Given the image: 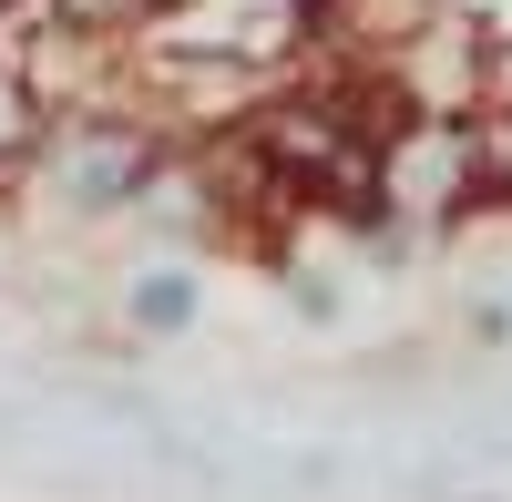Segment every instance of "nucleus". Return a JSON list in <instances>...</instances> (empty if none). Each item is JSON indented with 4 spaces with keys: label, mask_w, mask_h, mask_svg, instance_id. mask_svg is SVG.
I'll use <instances>...</instances> for the list:
<instances>
[{
    "label": "nucleus",
    "mask_w": 512,
    "mask_h": 502,
    "mask_svg": "<svg viewBox=\"0 0 512 502\" xmlns=\"http://www.w3.org/2000/svg\"><path fill=\"white\" fill-rule=\"evenodd\" d=\"M369 185L390 216H410L420 236H451V216L482 195V144H472V113H441V103H410V123H390L369 154Z\"/></svg>",
    "instance_id": "nucleus-2"
},
{
    "label": "nucleus",
    "mask_w": 512,
    "mask_h": 502,
    "mask_svg": "<svg viewBox=\"0 0 512 502\" xmlns=\"http://www.w3.org/2000/svg\"><path fill=\"white\" fill-rule=\"evenodd\" d=\"M277 298H287L297 328H338V318H349V277L318 267V257H277Z\"/></svg>",
    "instance_id": "nucleus-5"
},
{
    "label": "nucleus",
    "mask_w": 512,
    "mask_h": 502,
    "mask_svg": "<svg viewBox=\"0 0 512 502\" xmlns=\"http://www.w3.org/2000/svg\"><path fill=\"white\" fill-rule=\"evenodd\" d=\"M461 328H472V349H512V298H502V287H492V298H472V318H461Z\"/></svg>",
    "instance_id": "nucleus-6"
},
{
    "label": "nucleus",
    "mask_w": 512,
    "mask_h": 502,
    "mask_svg": "<svg viewBox=\"0 0 512 502\" xmlns=\"http://www.w3.org/2000/svg\"><path fill=\"white\" fill-rule=\"evenodd\" d=\"M41 82L21 72V41L0 31V175H21V154H31V134H41Z\"/></svg>",
    "instance_id": "nucleus-4"
},
{
    "label": "nucleus",
    "mask_w": 512,
    "mask_h": 502,
    "mask_svg": "<svg viewBox=\"0 0 512 502\" xmlns=\"http://www.w3.org/2000/svg\"><path fill=\"white\" fill-rule=\"evenodd\" d=\"M205 308H216V287H205V257L195 246H154V257H134L113 277V318H123V339L134 349H185Z\"/></svg>",
    "instance_id": "nucleus-3"
},
{
    "label": "nucleus",
    "mask_w": 512,
    "mask_h": 502,
    "mask_svg": "<svg viewBox=\"0 0 512 502\" xmlns=\"http://www.w3.org/2000/svg\"><path fill=\"white\" fill-rule=\"evenodd\" d=\"M164 154H175V123H164V113L72 93V103L41 113V134L21 154V185H31L41 216H62V226H123Z\"/></svg>",
    "instance_id": "nucleus-1"
},
{
    "label": "nucleus",
    "mask_w": 512,
    "mask_h": 502,
    "mask_svg": "<svg viewBox=\"0 0 512 502\" xmlns=\"http://www.w3.org/2000/svg\"><path fill=\"white\" fill-rule=\"evenodd\" d=\"M502 298H512V287H502Z\"/></svg>",
    "instance_id": "nucleus-7"
}]
</instances>
